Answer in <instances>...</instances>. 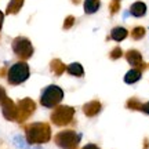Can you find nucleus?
Here are the masks:
<instances>
[{"label": "nucleus", "mask_w": 149, "mask_h": 149, "mask_svg": "<svg viewBox=\"0 0 149 149\" xmlns=\"http://www.w3.org/2000/svg\"><path fill=\"white\" fill-rule=\"evenodd\" d=\"M83 149H100L97 145H94V144H87V145H84L83 146Z\"/></svg>", "instance_id": "nucleus-26"}, {"label": "nucleus", "mask_w": 149, "mask_h": 149, "mask_svg": "<svg viewBox=\"0 0 149 149\" xmlns=\"http://www.w3.org/2000/svg\"><path fill=\"white\" fill-rule=\"evenodd\" d=\"M128 15H130V11H128V10H127V11H124V15H123V18L126 19V18H127Z\"/></svg>", "instance_id": "nucleus-30"}, {"label": "nucleus", "mask_w": 149, "mask_h": 149, "mask_svg": "<svg viewBox=\"0 0 149 149\" xmlns=\"http://www.w3.org/2000/svg\"><path fill=\"white\" fill-rule=\"evenodd\" d=\"M128 36V31L124 26H115L111 31V35H109V39L115 40V42H123L126 37Z\"/></svg>", "instance_id": "nucleus-12"}, {"label": "nucleus", "mask_w": 149, "mask_h": 149, "mask_svg": "<svg viewBox=\"0 0 149 149\" xmlns=\"http://www.w3.org/2000/svg\"><path fill=\"white\" fill-rule=\"evenodd\" d=\"M32 149H43V148H40V146H35V148H32Z\"/></svg>", "instance_id": "nucleus-32"}, {"label": "nucleus", "mask_w": 149, "mask_h": 149, "mask_svg": "<svg viewBox=\"0 0 149 149\" xmlns=\"http://www.w3.org/2000/svg\"><path fill=\"white\" fill-rule=\"evenodd\" d=\"M74 17L73 15H68L66 18H65V21H64V25H62V28H64L65 31H68V29H70V28L74 25Z\"/></svg>", "instance_id": "nucleus-22"}, {"label": "nucleus", "mask_w": 149, "mask_h": 149, "mask_svg": "<svg viewBox=\"0 0 149 149\" xmlns=\"http://www.w3.org/2000/svg\"><path fill=\"white\" fill-rule=\"evenodd\" d=\"M17 122L18 123H24L25 120H28L29 117L32 116L35 111H36V104L33 100L31 98H24L19 100L17 104Z\"/></svg>", "instance_id": "nucleus-7"}, {"label": "nucleus", "mask_w": 149, "mask_h": 149, "mask_svg": "<svg viewBox=\"0 0 149 149\" xmlns=\"http://www.w3.org/2000/svg\"><path fill=\"white\" fill-rule=\"evenodd\" d=\"M123 57V50L120 47H115L113 50L111 51V54H109V58L111 59H119V58H122Z\"/></svg>", "instance_id": "nucleus-21"}, {"label": "nucleus", "mask_w": 149, "mask_h": 149, "mask_svg": "<svg viewBox=\"0 0 149 149\" xmlns=\"http://www.w3.org/2000/svg\"><path fill=\"white\" fill-rule=\"evenodd\" d=\"M6 98H7V94H6V90H4V88H3V87H1V86H0V104H1V102L4 101Z\"/></svg>", "instance_id": "nucleus-24"}, {"label": "nucleus", "mask_w": 149, "mask_h": 149, "mask_svg": "<svg viewBox=\"0 0 149 149\" xmlns=\"http://www.w3.org/2000/svg\"><path fill=\"white\" fill-rule=\"evenodd\" d=\"M73 4H79V3H81V0H70Z\"/></svg>", "instance_id": "nucleus-31"}, {"label": "nucleus", "mask_w": 149, "mask_h": 149, "mask_svg": "<svg viewBox=\"0 0 149 149\" xmlns=\"http://www.w3.org/2000/svg\"><path fill=\"white\" fill-rule=\"evenodd\" d=\"M25 138L28 144H46L51 139L50 124L44 122L31 123L25 126Z\"/></svg>", "instance_id": "nucleus-1"}, {"label": "nucleus", "mask_w": 149, "mask_h": 149, "mask_svg": "<svg viewBox=\"0 0 149 149\" xmlns=\"http://www.w3.org/2000/svg\"><path fill=\"white\" fill-rule=\"evenodd\" d=\"M145 35H146V29L144 26H135L130 32V36L133 40H141V39H144Z\"/></svg>", "instance_id": "nucleus-18"}, {"label": "nucleus", "mask_w": 149, "mask_h": 149, "mask_svg": "<svg viewBox=\"0 0 149 149\" xmlns=\"http://www.w3.org/2000/svg\"><path fill=\"white\" fill-rule=\"evenodd\" d=\"M74 116V108L68 107V105H58L55 107L54 112L51 113V122L55 124V126H68L72 119Z\"/></svg>", "instance_id": "nucleus-6"}, {"label": "nucleus", "mask_w": 149, "mask_h": 149, "mask_svg": "<svg viewBox=\"0 0 149 149\" xmlns=\"http://www.w3.org/2000/svg\"><path fill=\"white\" fill-rule=\"evenodd\" d=\"M100 8H101V1L100 0H84V3H83V10L88 15L95 14Z\"/></svg>", "instance_id": "nucleus-14"}, {"label": "nucleus", "mask_w": 149, "mask_h": 149, "mask_svg": "<svg viewBox=\"0 0 149 149\" xmlns=\"http://www.w3.org/2000/svg\"><path fill=\"white\" fill-rule=\"evenodd\" d=\"M64 100V90L55 84H50L47 86L44 90L42 91V95H40V104L44 108H55L59 105V102Z\"/></svg>", "instance_id": "nucleus-3"}, {"label": "nucleus", "mask_w": 149, "mask_h": 149, "mask_svg": "<svg viewBox=\"0 0 149 149\" xmlns=\"http://www.w3.org/2000/svg\"><path fill=\"white\" fill-rule=\"evenodd\" d=\"M142 77V72L137 68H133V69H130L127 73L124 74V83H127V84H134V83H137L138 80H141Z\"/></svg>", "instance_id": "nucleus-15"}, {"label": "nucleus", "mask_w": 149, "mask_h": 149, "mask_svg": "<svg viewBox=\"0 0 149 149\" xmlns=\"http://www.w3.org/2000/svg\"><path fill=\"white\" fill-rule=\"evenodd\" d=\"M24 3H25V0H10L7 7H6V14L7 15H15V14H18L21 11V8L24 7Z\"/></svg>", "instance_id": "nucleus-13"}, {"label": "nucleus", "mask_w": 149, "mask_h": 149, "mask_svg": "<svg viewBox=\"0 0 149 149\" xmlns=\"http://www.w3.org/2000/svg\"><path fill=\"white\" fill-rule=\"evenodd\" d=\"M119 11H120V3L112 0L111 4H109V13H111L112 15H115V14H117Z\"/></svg>", "instance_id": "nucleus-23"}, {"label": "nucleus", "mask_w": 149, "mask_h": 149, "mask_svg": "<svg viewBox=\"0 0 149 149\" xmlns=\"http://www.w3.org/2000/svg\"><path fill=\"white\" fill-rule=\"evenodd\" d=\"M13 141H14V145H15L18 149H29V144H28L26 138H24L21 135H15V137L13 138Z\"/></svg>", "instance_id": "nucleus-20"}, {"label": "nucleus", "mask_w": 149, "mask_h": 149, "mask_svg": "<svg viewBox=\"0 0 149 149\" xmlns=\"http://www.w3.org/2000/svg\"><path fill=\"white\" fill-rule=\"evenodd\" d=\"M11 48H13V53L15 54L21 61L29 59L33 55V53H35L33 44L31 43V40L25 36L15 37V39L11 42Z\"/></svg>", "instance_id": "nucleus-4"}, {"label": "nucleus", "mask_w": 149, "mask_h": 149, "mask_svg": "<svg viewBox=\"0 0 149 149\" xmlns=\"http://www.w3.org/2000/svg\"><path fill=\"white\" fill-rule=\"evenodd\" d=\"M50 70H51L55 76H61V74L66 70V65H65L61 59L55 58V59H53V61L50 62Z\"/></svg>", "instance_id": "nucleus-16"}, {"label": "nucleus", "mask_w": 149, "mask_h": 149, "mask_svg": "<svg viewBox=\"0 0 149 149\" xmlns=\"http://www.w3.org/2000/svg\"><path fill=\"white\" fill-rule=\"evenodd\" d=\"M141 112H144V113L149 115V102H145V104H142V107H141Z\"/></svg>", "instance_id": "nucleus-25"}, {"label": "nucleus", "mask_w": 149, "mask_h": 149, "mask_svg": "<svg viewBox=\"0 0 149 149\" xmlns=\"http://www.w3.org/2000/svg\"><path fill=\"white\" fill-rule=\"evenodd\" d=\"M3 22H4V14H3V11L0 10V31L3 28Z\"/></svg>", "instance_id": "nucleus-27"}, {"label": "nucleus", "mask_w": 149, "mask_h": 149, "mask_svg": "<svg viewBox=\"0 0 149 149\" xmlns=\"http://www.w3.org/2000/svg\"><path fill=\"white\" fill-rule=\"evenodd\" d=\"M80 138H81V135L76 134L73 130H64L55 135L54 141L61 149H74L79 145Z\"/></svg>", "instance_id": "nucleus-5"}, {"label": "nucleus", "mask_w": 149, "mask_h": 149, "mask_svg": "<svg viewBox=\"0 0 149 149\" xmlns=\"http://www.w3.org/2000/svg\"><path fill=\"white\" fill-rule=\"evenodd\" d=\"M31 76V69H29V65L25 61H19L13 64L7 70V81L11 86H18L26 81Z\"/></svg>", "instance_id": "nucleus-2"}, {"label": "nucleus", "mask_w": 149, "mask_h": 149, "mask_svg": "<svg viewBox=\"0 0 149 149\" xmlns=\"http://www.w3.org/2000/svg\"><path fill=\"white\" fill-rule=\"evenodd\" d=\"M144 149H149V139L148 138L144 139Z\"/></svg>", "instance_id": "nucleus-29"}, {"label": "nucleus", "mask_w": 149, "mask_h": 149, "mask_svg": "<svg viewBox=\"0 0 149 149\" xmlns=\"http://www.w3.org/2000/svg\"><path fill=\"white\" fill-rule=\"evenodd\" d=\"M141 107H142V102L139 101L137 97H133V98L127 100V102H126V108L131 109V111H141Z\"/></svg>", "instance_id": "nucleus-19"}, {"label": "nucleus", "mask_w": 149, "mask_h": 149, "mask_svg": "<svg viewBox=\"0 0 149 149\" xmlns=\"http://www.w3.org/2000/svg\"><path fill=\"white\" fill-rule=\"evenodd\" d=\"M128 11H130V15L135 17V18H142L146 14L148 7H146V4H145L144 1L138 0V1H134L133 4L130 6V10Z\"/></svg>", "instance_id": "nucleus-11"}, {"label": "nucleus", "mask_w": 149, "mask_h": 149, "mask_svg": "<svg viewBox=\"0 0 149 149\" xmlns=\"http://www.w3.org/2000/svg\"><path fill=\"white\" fill-rule=\"evenodd\" d=\"M101 109H102V105L98 100H93V101L87 102V104L83 105V112H84L86 116H88V117H93V116H95V115H98L101 112Z\"/></svg>", "instance_id": "nucleus-10"}, {"label": "nucleus", "mask_w": 149, "mask_h": 149, "mask_svg": "<svg viewBox=\"0 0 149 149\" xmlns=\"http://www.w3.org/2000/svg\"><path fill=\"white\" fill-rule=\"evenodd\" d=\"M0 76L3 77V76H7V69L6 68H0Z\"/></svg>", "instance_id": "nucleus-28"}, {"label": "nucleus", "mask_w": 149, "mask_h": 149, "mask_svg": "<svg viewBox=\"0 0 149 149\" xmlns=\"http://www.w3.org/2000/svg\"><path fill=\"white\" fill-rule=\"evenodd\" d=\"M66 72L70 74V76H74V77H81L83 74H84V69H83V66L79 62H72L66 66Z\"/></svg>", "instance_id": "nucleus-17"}, {"label": "nucleus", "mask_w": 149, "mask_h": 149, "mask_svg": "<svg viewBox=\"0 0 149 149\" xmlns=\"http://www.w3.org/2000/svg\"><path fill=\"white\" fill-rule=\"evenodd\" d=\"M115 1H120V0H115Z\"/></svg>", "instance_id": "nucleus-33"}, {"label": "nucleus", "mask_w": 149, "mask_h": 149, "mask_svg": "<svg viewBox=\"0 0 149 149\" xmlns=\"http://www.w3.org/2000/svg\"><path fill=\"white\" fill-rule=\"evenodd\" d=\"M0 107H1V112H3V116H4L6 120H8V122H17V104H14L13 100H10L8 97L6 98L4 101L0 104Z\"/></svg>", "instance_id": "nucleus-8"}, {"label": "nucleus", "mask_w": 149, "mask_h": 149, "mask_svg": "<svg viewBox=\"0 0 149 149\" xmlns=\"http://www.w3.org/2000/svg\"><path fill=\"white\" fill-rule=\"evenodd\" d=\"M126 59H127V62L133 68H137L141 72H144L146 69V64H145L144 59H142V54L139 53L138 50H128L127 53H126Z\"/></svg>", "instance_id": "nucleus-9"}]
</instances>
